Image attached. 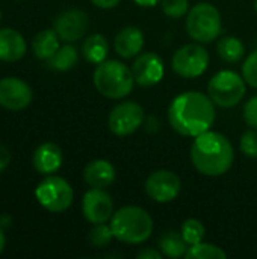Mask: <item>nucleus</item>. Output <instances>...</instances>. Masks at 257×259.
<instances>
[{"label": "nucleus", "mask_w": 257, "mask_h": 259, "mask_svg": "<svg viewBox=\"0 0 257 259\" xmlns=\"http://www.w3.org/2000/svg\"><path fill=\"white\" fill-rule=\"evenodd\" d=\"M171 127L183 137H198L214 126L215 103L209 94L186 91L174 97L168 108Z\"/></svg>", "instance_id": "nucleus-1"}, {"label": "nucleus", "mask_w": 257, "mask_h": 259, "mask_svg": "<svg viewBox=\"0 0 257 259\" xmlns=\"http://www.w3.org/2000/svg\"><path fill=\"white\" fill-rule=\"evenodd\" d=\"M233 159V146L220 132L208 131L195 137L191 144L192 165L204 176L217 178L226 175L232 168Z\"/></svg>", "instance_id": "nucleus-2"}, {"label": "nucleus", "mask_w": 257, "mask_h": 259, "mask_svg": "<svg viewBox=\"0 0 257 259\" xmlns=\"http://www.w3.org/2000/svg\"><path fill=\"white\" fill-rule=\"evenodd\" d=\"M111 228L115 240L126 244H141L153 232V219L139 206H124L114 212Z\"/></svg>", "instance_id": "nucleus-3"}, {"label": "nucleus", "mask_w": 257, "mask_h": 259, "mask_svg": "<svg viewBox=\"0 0 257 259\" xmlns=\"http://www.w3.org/2000/svg\"><path fill=\"white\" fill-rule=\"evenodd\" d=\"M95 90L108 99H123L129 96L135 85L132 68L126 64L109 59L97 64L92 76Z\"/></svg>", "instance_id": "nucleus-4"}, {"label": "nucleus", "mask_w": 257, "mask_h": 259, "mask_svg": "<svg viewBox=\"0 0 257 259\" xmlns=\"http://www.w3.org/2000/svg\"><path fill=\"white\" fill-rule=\"evenodd\" d=\"M221 30V14L212 3L200 2L188 11L186 32L194 41L201 44L212 42L220 36Z\"/></svg>", "instance_id": "nucleus-5"}, {"label": "nucleus", "mask_w": 257, "mask_h": 259, "mask_svg": "<svg viewBox=\"0 0 257 259\" xmlns=\"http://www.w3.org/2000/svg\"><path fill=\"white\" fill-rule=\"evenodd\" d=\"M245 79L232 70H223L212 76L208 85V94L212 102L221 108L239 105L247 93Z\"/></svg>", "instance_id": "nucleus-6"}, {"label": "nucleus", "mask_w": 257, "mask_h": 259, "mask_svg": "<svg viewBox=\"0 0 257 259\" xmlns=\"http://www.w3.org/2000/svg\"><path fill=\"white\" fill-rule=\"evenodd\" d=\"M35 197L39 202V205L48 212L61 214L71 206L74 191L64 178L48 175L36 187Z\"/></svg>", "instance_id": "nucleus-7"}, {"label": "nucleus", "mask_w": 257, "mask_h": 259, "mask_svg": "<svg viewBox=\"0 0 257 259\" xmlns=\"http://www.w3.org/2000/svg\"><path fill=\"white\" fill-rule=\"evenodd\" d=\"M209 65V53L200 44H185L177 49L171 59V67L176 74L185 79L201 76Z\"/></svg>", "instance_id": "nucleus-8"}, {"label": "nucleus", "mask_w": 257, "mask_h": 259, "mask_svg": "<svg viewBox=\"0 0 257 259\" xmlns=\"http://www.w3.org/2000/svg\"><path fill=\"white\" fill-rule=\"evenodd\" d=\"M145 120L142 106L133 100L121 102L109 112L108 126L109 131L117 137H127L136 132Z\"/></svg>", "instance_id": "nucleus-9"}, {"label": "nucleus", "mask_w": 257, "mask_h": 259, "mask_svg": "<svg viewBox=\"0 0 257 259\" xmlns=\"http://www.w3.org/2000/svg\"><path fill=\"white\" fill-rule=\"evenodd\" d=\"M144 188L151 200L158 203H168L179 197L182 191V181L170 170H158L147 178Z\"/></svg>", "instance_id": "nucleus-10"}, {"label": "nucleus", "mask_w": 257, "mask_h": 259, "mask_svg": "<svg viewBox=\"0 0 257 259\" xmlns=\"http://www.w3.org/2000/svg\"><path fill=\"white\" fill-rule=\"evenodd\" d=\"M83 217L92 223H108L114 215L112 197L105 191V188H91L83 194L82 199Z\"/></svg>", "instance_id": "nucleus-11"}, {"label": "nucleus", "mask_w": 257, "mask_h": 259, "mask_svg": "<svg viewBox=\"0 0 257 259\" xmlns=\"http://www.w3.org/2000/svg\"><path fill=\"white\" fill-rule=\"evenodd\" d=\"M130 68H132L135 82L139 87H155L162 80L165 74L164 61L155 52L139 53L135 58Z\"/></svg>", "instance_id": "nucleus-12"}, {"label": "nucleus", "mask_w": 257, "mask_h": 259, "mask_svg": "<svg viewBox=\"0 0 257 259\" xmlns=\"http://www.w3.org/2000/svg\"><path fill=\"white\" fill-rule=\"evenodd\" d=\"M33 99L32 88L18 77L0 79V106L9 111H21Z\"/></svg>", "instance_id": "nucleus-13"}, {"label": "nucleus", "mask_w": 257, "mask_h": 259, "mask_svg": "<svg viewBox=\"0 0 257 259\" xmlns=\"http://www.w3.org/2000/svg\"><path fill=\"white\" fill-rule=\"evenodd\" d=\"M88 24L89 20L86 12L80 9H68L56 17L53 29L62 41L73 42L83 38L88 30Z\"/></svg>", "instance_id": "nucleus-14"}, {"label": "nucleus", "mask_w": 257, "mask_h": 259, "mask_svg": "<svg viewBox=\"0 0 257 259\" xmlns=\"http://www.w3.org/2000/svg\"><path fill=\"white\" fill-rule=\"evenodd\" d=\"M62 150L55 143H44L38 146L32 156L35 170L41 175H53L62 165Z\"/></svg>", "instance_id": "nucleus-15"}, {"label": "nucleus", "mask_w": 257, "mask_h": 259, "mask_svg": "<svg viewBox=\"0 0 257 259\" xmlns=\"http://www.w3.org/2000/svg\"><path fill=\"white\" fill-rule=\"evenodd\" d=\"M144 47V33L135 26L123 27L114 39V49L124 59L136 58Z\"/></svg>", "instance_id": "nucleus-16"}, {"label": "nucleus", "mask_w": 257, "mask_h": 259, "mask_svg": "<svg viewBox=\"0 0 257 259\" xmlns=\"http://www.w3.org/2000/svg\"><path fill=\"white\" fill-rule=\"evenodd\" d=\"M26 49L24 36L18 30L12 27L0 29V61L15 62L24 56Z\"/></svg>", "instance_id": "nucleus-17"}, {"label": "nucleus", "mask_w": 257, "mask_h": 259, "mask_svg": "<svg viewBox=\"0 0 257 259\" xmlns=\"http://www.w3.org/2000/svg\"><path fill=\"white\" fill-rule=\"evenodd\" d=\"M115 168L106 159H94L83 170V179L91 188H106L115 181Z\"/></svg>", "instance_id": "nucleus-18"}, {"label": "nucleus", "mask_w": 257, "mask_h": 259, "mask_svg": "<svg viewBox=\"0 0 257 259\" xmlns=\"http://www.w3.org/2000/svg\"><path fill=\"white\" fill-rule=\"evenodd\" d=\"M59 36L55 32V29H45L35 35L32 41V50L38 59H48L53 56V53L59 49Z\"/></svg>", "instance_id": "nucleus-19"}, {"label": "nucleus", "mask_w": 257, "mask_h": 259, "mask_svg": "<svg viewBox=\"0 0 257 259\" xmlns=\"http://www.w3.org/2000/svg\"><path fill=\"white\" fill-rule=\"evenodd\" d=\"M109 53V42L101 33L89 35L82 44V55L91 64H100L106 61Z\"/></svg>", "instance_id": "nucleus-20"}, {"label": "nucleus", "mask_w": 257, "mask_h": 259, "mask_svg": "<svg viewBox=\"0 0 257 259\" xmlns=\"http://www.w3.org/2000/svg\"><path fill=\"white\" fill-rule=\"evenodd\" d=\"M77 59H79L77 49L71 44H65L59 47L52 58L47 59V65L48 68L56 71H68L77 64Z\"/></svg>", "instance_id": "nucleus-21"}, {"label": "nucleus", "mask_w": 257, "mask_h": 259, "mask_svg": "<svg viewBox=\"0 0 257 259\" xmlns=\"http://www.w3.org/2000/svg\"><path fill=\"white\" fill-rule=\"evenodd\" d=\"M188 244L179 232H167L159 240V249L164 256L171 259L182 258L188 252Z\"/></svg>", "instance_id": "nucleus-22"}, {"label": "nucleus", "mask_w": 257, "mask_h": 259, "mask_svg": "<svg viewBox=\"0 0 257 259\" xmlns=\"http://www.w3.org/2000/svg\"><path fill=\"white\" fill-rule=\"evenodd\" d=\"M217 52L221 59L233 64V62H239L244 58L245 46L236 36H223L217 44Z\"/></svg>", "instance_id": "nucleus-23"}, {"label": "nucleus", "mask_w": 257, "mask_h": 259, "mask_svg": "<svg viewBox=\"0 0 257 259\" xmlns=\"http://www.w3.org/2000/svg\"><path fill=\"white\" fill-rule=\"evenodd\" d=\"M186 259H226L227 258V253L212 244V243H198V244H194V246H189L188 247V252L185 255Z\"/></svg>", "instance_id": "nucleus-24"}, {"label": "nucleus", "mask_w": 257, "mask_h": 259, "mask_svg": "<svg viewBox=\"0 0 257 259\" xmlns=\"http://www.w3.org/2000/svg\"><path fill=\"white\" fill-rule=\"evenodd\" d=\"M180 234L183 237V240L186 241L188 246H194L203 241L204 235H206V228L204 225L197 220V219H188L183 222Z\"/></svg>", "instance_id": "nucleus-25"}, {"label": "nucleus", "mask_w": 257, "mask_h": 259, "mask_svg": "<svg viewBox=\"0 0 257 259\" xmlns=\"http://www.w3.org/2000/svg\"><path fill=\"white\" fill-rule=\"evenodd\" d=\"M114 232H112V228L111 225L108 226L106 223H97L92 226V229L89 231V235H88V240L89 243L97 247V249H101V247H108L112 240H114Z\"/></svg>", "instance_id": "nucleus-26"}, {"label": "nucleus", "mask_w": 257, "mask_h": 259, "mask_svg": "<svg viewBox=\"0 0 257 259\" xmlns=\"http://www.w3.org/2000/svg\"><path fill=\"white\" fill-rule=\"evenodd\" d=\"M159 3L164 14L171 18H180L189 9V0H161Z\"/></svg>", "instance_id": "nucleus-27"}, {"label": "nucleus", "mask_w": 257, "mask_h": 259, "mask_svg": "<svg viewBox=\"0 0 257 259\" xmlns=\"http://www.w3.org/2000/svg\"><path fill=\"white\" fill-rule=\"evenodd\" d=\"M242 77L248 85L257 88V50L250 53L242 65Z\"/></svg>", "instance_id": "nucleus-28"}, {"label": "nucleus", "mask_w": 257, "mask_h": 259, "mask_svg": "<svg viewBox=\"0 0 257 259\" xmlns=\"http://www.w3.org/2000/svg\"><path fill=\"white\" fill-rule=\"evenodd\" d=\"M239 149L244 155L250 158H257V129H251L242 134Z\"/></svg>", "instance_id": "nucleus-29"}, {"label": "nucleus", "mask_w": 257, "mask_h": 259, "mask_svg": "<svg viewBox=\"0 0 257 259\" xmlns=\"http://www.w3.org/2000/svg\"><path fill=\"white\" fill-rule=\"evenodd\" d=\"M244 120L250 127L257 129V96L251 97L245 103V106H244Z\"/></svg>", "instance_id": "nucleus-30"}, {"label": "nucleus", "mask_w": 257, "mask_h": 259, "mask_svg": "<svg viewBox=\"0 0 257 259\" xmlns=\"http://www.w3.org/2000/svg\"><path fill=\"white\" fill-rule=\"evenodd\" d=\"M162 252L156 250V249H142L138 252L136 258L138 259H162Z\"/></svg>", "instance_id": "nucleus-31"}, {"label": "nucleus", "mask_w": 257, "mask_h": 259, "mask_svg": "<svg viewBox=\"0 0 257 259\" xmlns=\"http://www.w3.org/2000/svg\"><path fill=\"white\" fill-rule=\"evenodd\" d=\"M9 162H11V153H9L8 147L0 146V173L9 165Z\"/></svg>", "instance_id": "nucleus-32"}, {"label": "nucleus", "mask_w": 257, "mask_h": 259, "mask_svg": "<svg viewBox=\"0 0 257 259\" xmlns=\"http://www.w3.org/2000/svg\"><path fill=\"white\" fill-rule=\"evenodd\" d=\"M121 0H91V3L100 9H112L120 5Z\"/></svg>", "instance_id": "nucleus-33"}, {"label": "nucleus", "mask_w": 257, "mask_h": 259, "mask_svg": "<svg viewBox=\"0 0 257 259\" xmlns=\"http://www.w3.org/2000/svg\"><path fill=\"white\" fill-rule=\"evenodd\" d=\"M138 6H142V8H153L156 6L161 0H133Z\"/></svg>", "instance_id": "nucleus-34"}, {"label": "nucleus", "mask_w": 257, "mask_h": 259, "mask_svg": "<svg viewBox=\"0 0 257 259\" xmlns=\"http://www.w3.org/2000/svg\"><path fill=\"white\" fill-rule=\"evenodd\" d=\"M5 246H6V237H5L3 228L0 226V253L5 250Z\"/></svg>", "instance_id": "nucleus-35"}, {"label": "nucleus", "mask_w": 257, "mask_h": 259, "mask_svg": "<svg viewBox=\"0 0 257 259\" xmlns=\"http://www.w3.org/2000/svg\"><path fill=\"white\" fill-rule=\"evenodd\" d=\"M0 226H2V228H9V226H11V217H6V215L2 217V219H0Z\"/></svg>", "instance_id": "nucleus-36"}, {"label": "nucleus", "mask_w": 257, "mask_h": 259, "mask_svg": "<svg viewBox=\"0 0 257 259\" xmlns=\"http://www.w3.org/2000/svg\"><path fill=\"white\" fill-rule=\"evenodd\" d=\"M254 9H256V14H257V0H254Z\"/></svg>", "instance_id": "nucleus-37"}, {"label": "nucleus", "mask_w": 257, "mask_h": 259, "mask_svg": "<svg viewBox=\"0 0 257 259\" xmlns=\"http://www.w3.org/2000/svg\"><path fill=\"white\" fill-rule=\"evenodd\" d=\"M0 21H2V12H0Z\"/></svg>", "instance_id": "nucleus-38"}]
</instances>
